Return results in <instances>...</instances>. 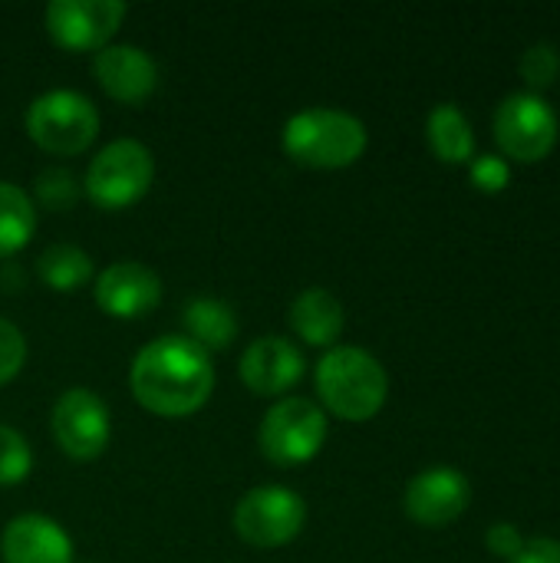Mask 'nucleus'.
Listing matches in <instances>:
<instances>
[{"label":"nucleus","mask_w":560,"mask_h":563,"mask_svg":"<svg viewBox=\"0 0 560 563\" xmlns=\"http://www.w3.org/2000/svg\"><path fill=\"white\" fill-rule=\"evenodd\" d=\"M36 277L56 290V294H73L92 277V257L83 247L73 244H53L36 257Z\"/></svg>","instance_id":"aec40b11"},{"label":"nucleus","mask_w":560,"mask_h":563,"mask_svg":"<svg viewBox=\"0 0 560 563\" xmlns=\"http://www.w3.org/2000/svg\"><path fill=\"white\" fill-rule=\"evenodd\" d=\"M287 323L300 336V343L317 346V350H333L343 336L347 310L330 290L307 287L304 294L294 297V303L287 310Z\"/></svg>","instance_id":"dca6fc26"},{"label":"nucleus","mask_w":560,"mask_h":563,"mask_svg":"<svg viewBox=\"0 0 560 563\" xmlns=\"http://www.w3.org/2000/svg\"><path fill=\"white\" fill-rule=\"evenodd\" d=\"M485 544H488V551H492V554H498V558L512 561V558L521 551L525 538L518 534V528H515V525L502 521V525H492V528H488V534H485Z\"/></svg>","instance_id":"a878e982"},{"label":"nucleus","mask_w":560,"mask_h":563,"mask_svg":"<svg viewBox=\"0 0 560 563\" xmlns=\"http://www.w3.org/2000/svg\"><path fill=\"white\" fill-rule=\"evenodd\" d=\"M426 139L439 162L446 165H469L475 158V135L472 122L455 102H439L426 119Z\"/></svg>","instance_id":"f3484780"},{"label":"nucleus","mask_w":560,"mask_h":563,"mask_svg":"<svg viewBox=\"0 0 560 563\" xmlns=\"http://www.w3.org/2000/svg\"><path fill=\"white\" fill-rule=\"evenodd\" d=\"M304 353L287 336H257L254 343H248L238 363L241 383L264 399L290 393L304 379Z\"/></svg>","instance_id":"4468645a"},{"label":"nucleus","mask_w":560,"mask_h":563,"mask_svg":"<svg viewBox=\"0 0 560 563\" xmlns=\"http://www.w3.org/2000/svg\"><path fill=\"white\" fill-rule=\"evenodd\" d=\"M512 563H560V541L554 538H531L521 544V551Z\"/></svg>","instance_id":"bb28decb"},{"label":"nucleus","mask_w":560,"mask_h":563,"mask_svg":"<svg viewBox=\"0 0 560 563\" xmlns=\"http://www.w3.org/2000/svg\"><path fill=\"white\" fill-rule=\"evenodd\" d=\"M314 383L323 409L343 422H370L380 416L389 396V376L383 363L360 346L327 350L317 363Z\"/></svg>","instance_id":"f03ea898"},{"label":"nucleus","mask_w":560,"mask_h":563,"mask_svg":"<svg viewBox=\"0 0 560 563\" xmlns=\"http://www.w3.org/2000/svg\"><path fill=\"white\" fill-rule=\"evenodd\" d=\"M79 195H83V185L69 168L53 165V168L40 172V178H36V198L50 211H69L79 201Z\"/></svg>","instance_id":"4be33fe9"},{"label":"nucleus","mask_w":560,"mask_h":563,"mask_svg":"<svg viewBox=\"0 0 560 563\" xmlns=\"http://www.w3.org/2000/svg\"><path fill=\"white\" fill-rule=\"evenodd\" d=\"M26 135L43 152L73 158L83 155L99 135V112L92 99L76 89H50L36 96L26 109Z\"/></svg>","instance_id":"20e7f679"},{"label":"nucleus","mask_w":560,"mask_h":563,"mask_svg":"<svg viewBox=\"0 0 560 563\" xmlns=\"http://www.w3.org/2000/svg\"><path fill=\"white\" fill-rule=\"evenodd\" d=\"M472 501L469 478L459 468L436 465L406 485V515L422 528H446L465 515Z\"/></svg>","instance_id":"9b49d317"},{"label":"nucleus","mask_w":560,"mask_h":563,"mask_svg":"<svg viewBox=\"0 0 560 563\" xmlns=\"http://www.w3.org/2000/svg\"><path fill=\"white\" fill-rule=\"evenodd\" d=\"M36 231V208L30 195L13 185L0 181V261L20 254Z\"/></svg>","instance_id":"6ab92c4d"},{"label":"nucleus","mask_w":560,"mask_h":563,"mask_svg":"<svg viewBox=\"0 0 560 563\" xmlns=\"http://www.w3.org/2000/svg\"><path fill=\"white\" fill-rule=\"evenodd\" d=\"M284 155L304 168L337 172L363 158L370 135L366 125L343 109H304L284 122Z\"/></svg>","instance_id":"7ed1b4c3"},{"label":"nucleus","mask_w":560,"mask_h":563,"mask_svg":"<svg viewBox=\"0 0 560 563\" xmlns=\"http://www.w3.org/2000/svg\"><path fill=\"white\" fill-rule=\"evenodd\" d=\"M560 73V56L551 43H535L525 56H521V76L528 86L545 89L558 79Z\"/></svg>","instance_id":"5701e85b"},{"label":"nucleus","mask_w":560,"mask_h":563,"mask_svg":"<svg viewBox=\"0 0 560 563\" xmlns=\"http://www.w3.org/2000/svg\"><path fill=\"white\" fill-rule=\"evenodd\" d=\"M33 472V452L30 442L0 422V488H13L20 482H26V475Z\"/></svg>","instance_id":"412c9836"},{"label":"nucleus","mask_w":560,"mask_h":563,"mask_svg":"<svg viewBox=\"0 0 560 563\" xmlns=\"http://www.w3.org/2000/svg\"><path fill=\"white\" fill-rule=\"evenodd\" d=\"M96 307L112 320H139L162 303V280L139 261L109 264L96 277Z\"/></svg>","instance_id":"ddd939ff"},{"label":"nucleus","mask_w":560,"mask_h":563,"mask_svg":"<svg viewBox=\"0 0 560 563\" xmlns=\"http://www.w3.org/2000/svg\"><path fill=\"white\" fill-rule=\"evenodd\" d=\"M327 442V412L314 399L284 396L277 399L257 429V445L277 468H297L320 455Z\"/></svg>","instance_id":"423d86ee"},{"label":"nucleus","mask_w":560,"mask_h":563,"mask_svg":"<svg viewBox=\"0 0 560 563\" xmlns=\"http://www.w3.org/2000/svg\"><path fill=\"white\" fill-rule=\"evenodd\" d=\"M3 563H73V541L59 521L46 515H20L3 528Z\"/></svg>","instance_id":"2eb2a0df"},{"label":"nucleus","mask_w":560,"mask_h":563,"mask_svg":"<svg viewBox=\"0 0 560 563\" xmlns=\"http://www.w3.org/2000/svg\"><path fill=\"white\" fill-rule=\"evenodd\" d=\"M92 76L99 89L122 102V106H142L158 89V63L132 43H109L92 59Z\"/></svg>","instance_id":"f8f14e48"},{"label":"nucleus","mask_w":560,"mask_h":563,"mask_svg":"<svg viewBox=\"0 0 560 563\" xmlns=\"http://www.w3.org/2000/svg\"><path fill=\"white\" fill-rule=\"evenodd\" d=\"M155 181V158L135 139L109 142L86 168L83 191L102 211H125L139 205Z\"/></svg>","instance_id":"39448f33"},{"label":"nucleus","mask_w":560,"mask_h":563,"mask_svg":"<svg viewBox=\"0 0 560 563\" xmlns=\"http://www.w3.org/2000/svg\"><path fill=\"white\" fill-rule=\"evenodd\" d=\"M469 175H472V185L485 195H498L508 188L512 181V165L498 155H479L469 162Z\"/></svg>","instance_id":"393cba45"},{"label":"nucleus","mask_w":560,"mask_h":563,"mask_svg":"<svg viewBox=\"0 0 560 563\" xmlns=\"http://www.w3.org/2000/svg\"><path fill=\"white\" fill-rule=\"evenodd\" d=\"M50 429H53V439L66 459L92 462L109 449L112 416H109V406L92 389L73 386L53 402Z\"/></svg>","instance_id":"1a4fd4ad"},{"label":"nucleus","mask_w":560,"mask_h":563,"mask_svg":"<svg viewBox=\"0 0 560 563\" xmlns=\"http://www.w3.org/2000/svg\"><path fill=\"white\" fill-rule=\"evenodd\" d=\"M125 20V3L119 0H53L43 10V26L59 49L99 53L112 43Z\"/></svg>","instance_id":"9d476101"},{"label":"nucleus","mask_w":560,"mask_h":563,"mask_svg":"<svg viewBox=\"0 0 560 563\" xmlns=\"http://www.w3.org/2000/svg\"><path fill=\"white\" fill-rule=\"evenodd\" d=\"M23 363H26V340H23L20 327H13L10 320L0 317V386L17 379Z\"/></svg>","instance_id":"b1692460"},{"label":"nucleus","mask_w":560,"mask_h":563,"mask_svg":"<svg viewBox=\"0 0 560 563\" xmlns=\"http://www.w3.org/2000/svg\"><path fill=\"white\" fill-rule=\"evenodd\" d=\"M231 525L244 544L274 551L300 538L307 525V505L284 485H261L234 505Z\"/></svg>","instance_id":"0eeeda50"},{"label":"nucleus","mask_w":560,"mask_h":563,"mask_svg":"<svg viewBox=\"0 0 560 563\" xmlns=\"http://www.w3.org/2000/svg\"><path fill=\"white\" fill-rule=\"evenodd\" d=\"M132 399L162 419L195 416L215 393V363L188 336H158L145 343L129 366Z\"/></svg>","instance_id":"f257e3e1"},{"label":"nucleus","mask_w":560,"mask_h":563,"mask_svg":"<svg viewBox=\"0 0 560 563\" xmlns=\"http://www.w3.org/2000/svg\"><path fill=\"white\" fill-rule=\"evenodd\" d=\"M185 323V336L191 343H198L205 353H221L234 343L238 336V317L224 300L215 297H198L185 307L182 313Z\"/></svg>","instance_id":"a211bd4d"},{"label":"nucleus","mask_w":560,"mask_h":563,"mask_svg":"<svg viewBox=\"0 0 560 563\" xmlns=\"http://www.w3.org/2000/svg\"><path fill=\"white\" fill-rule=\"evenodd\" d=\"M558 132L554 109L535 92H512L495 109V142L508 158L521 165H535L548 158L551 148L558 145Z\"/></svg>","instance_id":"6e6552de"}]
</instances>
